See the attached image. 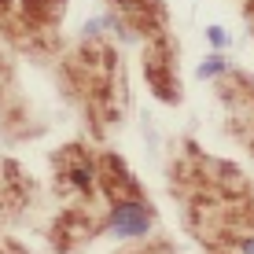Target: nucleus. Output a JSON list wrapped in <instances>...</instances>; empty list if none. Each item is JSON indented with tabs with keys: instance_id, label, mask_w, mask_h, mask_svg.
Returning <instances> with one entry per match:
<instances>
[{
	"instance_id": "obj_1",
	"label": "nucleus",
	"mask_w": 254,
	"mask_h": 254,
	"mask_svg": "<svg viewBox=\"0 0 254 254\" xmlns=\"http://www.w3.org/2000/svg\"><path fill=\"white\" fill-rule=\"evenodd\" d=\"M56 188L59 195H74L77 203H92L96 195H103L100 159H92V151L81 144L63 147L56 155Z\"/></svg>"
},
{
	"instance_id": "obj_2",
	"label": "nucleus",
	"mask_w": 254,
	"mask_h": 254,
	"mask_svg": "<svg viewBox=\"0 0 254 254\" xmlns=\"http://www.w3.org/2000/svg\"><path fill=\"white\" fill-rule=\"evenodd\" d=\"M217 70H221V59H210V63H206L203 70H199V74H203V77H210V74H217Z\"/></svg>"
}]
</instances>
